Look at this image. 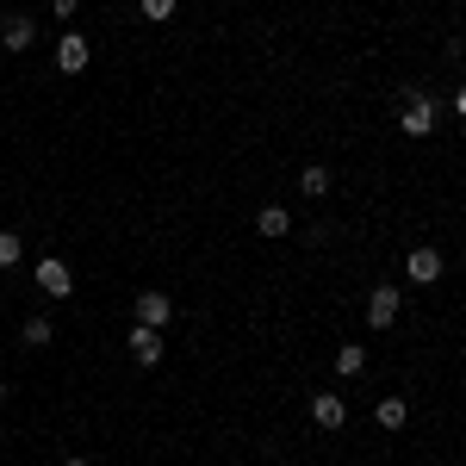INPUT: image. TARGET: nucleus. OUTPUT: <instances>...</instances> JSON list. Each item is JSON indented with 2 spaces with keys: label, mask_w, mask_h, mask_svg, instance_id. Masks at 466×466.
I'll return each mask as SVG.
<instances>
[{
  "label": "nucleus",
  "mask_w": 466,
  "mask_h": 466,
  "mask_svg": "<svg viewBox=\"0 0 466 466\" xmlns=\"http://www.w3.org/2000/svg\"><path fill=\"white\" fill-rule=\"evenodd\" d=\"M19 255H25V243H19V237H13V230H0V268H13V261H19Z\"/></svg>",
  "instance_id": "obj_14"
},
{
  "label": "nucleus",
  "mask_w": 466,
  "mask_h": 466,
  "mask_svg": "<svg viewBox=\"0 0 466 466\" xmlns=\"http://www.w3.org/2000/svg\"><path fill=\"white\" fill-rule=\"evenodd\" d=\"M0 404H6V386H0Z\"/></svg>",
  "instance_id": "obj_19"
},
{
  "label": "nucleus",
  "mask_w": 466,
  "mask_h": 466,
  "mask_svg": "<svg viewBox=\"0 0 466 466\" xmlns=\"http://www.w3.org/2000/svg\"><path fill=\"white\" fill-rule=\"evenodd\" d=\"M131 360H137V367H156V360H162V329H144V323H137V329H131Z\"/></svg>",
  "instance_id": "obj_8"
},
{
  "label": "nucleus",
  "mask_w": 466,
  "mask_h": 466,
  "mask_svg": "<svg viewBox=\"0 0 466 466\" xmlns=\"http://www.w3.org/2000/svg\"><path fill=\"white\" fill-rule=\"evenodd\" d=\"M360 367H367V349H360V342H342V349H336V373H342V380H355Z\"/></svg>",
  "instance_id": "obj_10"
},
{
  "label": "nucleus",
  "mask_w": 466,
  "mask_h": 466,
  "mask_svg": "<svg viewBox=\"0 0 466 466\" xmlns=\"http://www.w3.org/2000/svg\"><path fill=\"white\" fill-rule=\"evenodd\" d=\"M168 318H175V299L168 292H137V323L144 329H162Z\"/></svg>",
  "instance_id": "obj_5"
},
{
  "label": "nucleus",
  "mask_w": 466,
  "mask_h": 466,
  "mask_svg": "<svg viewBox=\"0 0 466 466\" xmlns=\"http://www.w3.org/2000/svg\"><path fill=\"white\" fill-rule=\"evenodd\" d=\"M32 19H25V13H6V25H0V44H6V50H32Z\"/></svg>",
  "instance_id": "obj_9"
},
{
  "label": "nucleus",
  "mask_w": 466,
  "mask_h": 466,
  "mask_svg": "<svg viewBox=\"0 0 466 466\" xmlns=\"http://www.w3.org/2000/svg\"><path fill=\"white\" fill-rule=\"evenodd\" d=\"M63 466H87V461H81V454H75V461H63Z\"/></svg>",
  "instance_id": "obj_18"
},
{
  "label": "nucleus",
  "mask_w": 466,
  "mask_h": 466,
  "mask_svg": "<svg viewBox=\"0 0 466 466\" xmlns=\"http://www.w3.org/2000/svg\"><path fill=\"white\" fill-rule=\"evenodd\" d=\"M398 305H404V299H398V287H373V292H367V323H373V329H392V323H398Z\"/></svg>",
  "instance_id": "obj_2"
},
{
  "label": "nucleus",
  "mask_w": 466,
  "mask_h": 466,
  "mask_svg": "<svg viewBox=\"0 0 466 466\" xmlns=\"http://www.w3.org/2000/svg\"><path fill=\"white\" fill-rule=\"evenodd\" d=\"M311 423H318V430H329V435H336V430H342V423H349V404H342V398H336V392H318V398H311Z\"/></svg>",
  "instance_id": "obj_4"
},
{
  "label": "nucleus",
  "mask_w": 466,
  "mask_h": 466,
  "mask_svg": "<svg viewBox=\"0 0 466 466\" xmlns=\"http://www.w3.org/2000/svg\"><path fill=\"white\" fill-rule=\"evenodd\" d=\"M175 6H180V0H144V19L162 25V19H175Z\"/></svg>",
  "instance_id": "obj_15"
},
{
  "label": "nucleus",
  "mask_w": 466,
  "mask_h": 466,
  "mask_svg": "<svg viewBox=\"0 0 466 466\" xmlns=\"http://www.w3.org/2000/svg\"><path fill=\"white\" fill-rule=\"evenodd\" d=\"M299 193H311V199H323V193H329V168H318V162H311V168L299 175Z\"/></svg>",
  "instance_id": "obj_13"
},
{
  "label": "nucleus",
  "mask_w": 466,
  "mask_h": 466,
  "mask_svg": "<svg viewBox=\"0 0 466 466\" xmlns=\"http://www.w3.org/2000/svg\"><path fill=\"white\" fill-rule=\"evenodd\" d=\"M255 224H261V237H287V230H292V218H287V206H268V212L255 218Z\"/></svg>",
  "instance_id": "obj_12"
},
{
  "label": "nucleus",
  "mask_w": 466,
  "mask_h": 466,
  "mask_svg": "<svg viewBox=\"0 0 466 466\" xmlns=\"http://www.w3.org/2000/svg\"><path fill=\"white\" fill-rule=\"evenodd\" d=\"M75 6H81V0H56V13H63V19H75Z\"/></svg>",
  "instance_id": "obj_17"
},
{
  "label": "nucleus",
  "mask_w": 466,
  "mask_h": 466,
  "mask_svg": "<svg viewBox=\"0 0 466 466\" xmlns=\"http://www.w3.org/2000/svg\"><path fill=\"white\" fill-rule=\"evenodd\" d=\"M430 131H435V106L423 94H410L404 100V137H430Z\"/></svg>",
  "instance_id": "obj_6"
},
{
  "label": "nucleus",
  "mask_w": 466,
  "mask_h": 466,
  "mask_svg": "<svg viewBox=\"0 0 466 466\" xmlns=\"http://www.w3.org/2000/svg\"><path fill=\"white\" fill-rule=\"evenodd\" d=\"M50 336H56V329H50V318H32V323H25V342H32V349H37V342H50Z\"/></svg>",
  "instance_id": "obj_16"
},
{
  "label": "nucleus",
  "mask_w": 466,
  "mask_h": 466,
  "mask_svg": "<svg viewBox=\"0 0 466 466\" xmlns=\"http://www.w3.org/2000/svg\"><path fill=\"white\" fill-rule=\"evenodd\" d=\"M87 63H94V44H87L81 32H63V44H56V69H63V75H81Z\"/></svg>",
  "instance_id": "obj_1"
},
{
  "label": "nucleus",
  "mask_w": 466,
  "mask_h": 466,
  "mask_svg": "<svg viewBox=\"0 0 466 466\" xmlns=\"http://www.w3.org/2000/svg\"><path fill=\"white\" fill-rule=\"evenodd\" d=\"M404 274H410L417 287H435V280H441V255H435V249H410Z\"/></svg>",
  "instance_id": "obj_7"
},
{
  "label": "nucleus",
  "mask_w": 466,
  "mask_h": 466,
  "mask_svg": "<svg viewBox=\"0 0 466 466\" xmlns=\"http://www.w3.org/2000/svg\"><path fill=\"white\" fill-rule=\"evenodd\" d=\"M404 417H410L404 398H380V430H404Z\"/></svg>",
  "instance_id": "obj_11"
},
{
  "label": "nucleus",
  "mask_w": 466,
  "mask_h": 466,
  "mask_svg": "<svg viewBox=\"0 0 466 466\" xmlns=\"http://www.w3.org/2000/svg\"><path fill=\"white\" fill-rule=\"evenodd\" d=\"M37 287L50 292V299H69V292H75L69 261H56V255H50V261H37Z\"/></svg>",
  "instance_id": "obj_3"
}]
</instances>
